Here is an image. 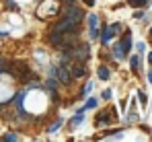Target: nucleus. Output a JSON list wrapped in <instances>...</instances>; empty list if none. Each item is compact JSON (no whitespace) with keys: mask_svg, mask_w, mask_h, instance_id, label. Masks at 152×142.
I'll use <instances>...</instances> for the list:
<instances>
[{"mask_svg":"<svg viewBox=\"0 0 152 142\" xmlns=\"http://www.w3.org/2000/svg\"><path fill=\"white\" fill-rule=\"evenodd\" d=\"M62 19H68L70 23L80 25V23H82V19H84V10H82L80 6H76V4H72V6H64V15H62Z\"/></svg>","mask_w":152,"mask_h":142,"instance_id":"obj_1","label":"nucleus"},{"mask_svg":"<svg viewBox=\"0 0 152 142\" xmlns=\"http://www.w3.org/2000/svg\"><path fill=\"white\" fill-rule=\"evenodd\" d=\"M72 58L78 62H86L91 58V46L88 43H76L72 47Z\"/></svg>","mask_w":152,"mask_h":142,"instance_id":"obj_2","label":"nucleus"},{"mask_svg":"<svg viewBox=\"0 0 152 142\" xmlns=\"http://www.w3.org/2000/svg\"><path fill=\"white\" fill-rule=\"evenodd\" d=\"M119 31H121V25H119V23L107 25V27H105V31H103V35H101V43H103V46H107V43H109V41L119 33Z\"/></svg>","mask_w":152,"mask_h":142,"instance_id":"obj_3","label":"nucleus"},{"mask_svg":"<svg viewBox=\"0 0 152 142\" xmlns=\"http://www.w3.org/2000/svg\"><path fill=\"white\" fill-rule=\"evenodd\" d=\"M56 76H58V80H60L62 85H70V82H72V74H70V70H68L66 64L56 66Z\"/></svg>","mask_w":152,"mask_h":142,"instance_id":"obj_4","label":"nucleus"},{"mask_svg":"<svg viewBox=\"0 0 152 142\" xmlns=\"http://www.w3.org/2000/svg\"><path fill=\"white\" fill-rule=\"evenodd\" d=\"M86 62H78V60H74V64L72 66H68V70H70V74H72V78H82L84 74H86V66H84Z\"/></svg>","mask_w":152,"mask_h":142,"instance_id":"obj_5","label":"nucleus"},{"mask_svg":"<svg viewBox=\"0 0 152 142\" xmlns=\"http://www.w3.org/2000/svg\"><path fill=\"white\" fill-rule=\"evenodd\" d=\"M86 23H88V29H91V37L97 39L99 37V17L97 15H88L86 17Z\"/></svg>","mask_w":152,"mask_h":142,"instance_id":"obj_6","label":"nucleus"},{"mask_svg":"<svg viewBox=\"0 0 152 142\" xmlns=\"http://www.w3.org/2000/svg\"><path fill=\"white\" fill-rule=\"evenodd\" d=\"M111 113H113V109H107V111H103V113H99V116H97V126H101V128H105V126H109V124L113 121V118H111Z\"/></svg>","mask_w":152,"mask_h":142,"instance_id":"obj_7","label":"nucleus"},{"mask_svg":"<svg viewBox=\"0 0 152 142\" xmlns=\"http://www.w3.org/2000/svg\"><path fill=\"white\" fill-rule=\"evenodd\" d=\"M111 52H113L111 56H113L115 60H124V58H126V52H124V47H121V43H119V41L113 46V49H111Z\"/></svg>","mask_w":152,"mask_h":142,"instance_id":"obj_8","label":"nucleus"},{"mask_svg":"<svg viewBox=\"0 0 152 142\" xmlns=\"http://www.w3.org/2000/svg\"><path fill=\"white\" fill-rule=\"evenodd\" d=\"M119 43H121V47H124V52H126V54L132 49V35H129V31H126V35L121 37V41H119Z\"/></svg>","mask_w":152,"mask_h":142,"instance_id":"obj_9","label":"nucleus"},{"mask_svg":"<svg viewBox=\"0 0 152 142\" xmlns=\"http://www.w3.org/2000/svg\"><path fill=\"white\" fill-rule=\"evenodd\" d=\"M97 76H99L101 80H109V78H111V72H109V68L103 64V66H99V70H97Z\"/></svg>","mask_w":152,"mask_h":142,"instance_id":"obj_10","label":"nucleus"},{"mask_svg":"<svg viewBox=\"0 0 152 142\" xmlns=\"http://www.w3.org/2000/svg\"><path fill=\"white\" fill-rule=\"evenodd\" d=\"M127 4L134 8H144V6H148V0H127Z\"/></svg>","mask_w":152,"mask_h":142,"instance_id":"obj_11","label":"nucleus"},{"mask_svg":"<svg viewBox=\"0 0 152 142\" xmlns=\"http://www.w3.org/2000/svg\"><path fill=\"white\" fill-rule=\"evenodd\" d=\"M129 66H132L134 72L140 70V60H138V56H132V58H129Z\"/></svg>","mask_w":152,"mask_h":142,"instance_id":"obj_12","label":"nucleus"},{"mask_svg":"<svg viewBox=\"0 0 152 142\" xmlns=\"http://www.w3.org/2000/svg\"><path fill=\"white\" fill-rule=\"evenodd\" d=\"M19 140V134H15V132H10V134H4L2 136V142H15Z\"/></svg>","mask_w":152,"mask_h":142,"instance_id":"obj_13","label":"nucleus"},{"mask_svg":"<svg viewBox=\"0 0 152 142\" xmlns=\"http://www.w3.org/2000/svg\"><path fill=\"white\" fill-rule=\"evenodd\" d=\"M82 119H84V118H82V113H76L74 118L70 119V128H76V126H78V124H80Z\"/></svg>","mask_w":152,"mask_h":142,"instance_id":"obj_14","label":"nucleus"},{"mask_svg":"<svg viewBox=\"0 0 152 142\" xmlns=\"http://www.w3.org/2000/svg\"><path fill=\"white\" fill-rule=\"evenodd\" d=\"M60 126H62V118H58V119H56V121L51 124L50 128H48V132H50V134H53V132H56V130H58Z\"/></svg>","mask_w":152,"mask_h":142,"instance_id":"obj_15","label":"nucleus"},{"mask_svg":"<svg viewBox=\"0 0 152 142\" xmlns=\"http://www.w3.org/2000/svg\"><path fill=\"white\" fill-rule=\"evenodd\" d=\"M48 91H50V97H51V101H53V103L58 105V103H60V95H58V91H56V89H48Z\"/></svg>","mask_w":152,"mask_h":142,"instance_id":"obj_16","label":"nucleus"},{"mask_svg":"<svg viewBox=\"0 0 152 142\" xmlns=\"http://www.w3.org/2000/svg\"><path fill=\"white\" fill-rule=\"evenodd\" d=\"M97 105H99V101H97V99H88V101H86V105H84V107H86V109H95V107H97Z\"/></svg>","mask_w":152,"mask_h":142,"instance_id":"obj_17","label":"nucleus"},{"mask_svg":"<svg viewBox=\"0 0 152 142\" xmlns=\"http://www.w3.org/2000/svg\"><path fill=\"white\" fill-rule=\"evenodd\" d=\"M127 121H138V113H136L134 109L129 111V116H127Z\"/></svg>","mask_w":152,"mask_h":142,"instance_id":"obj_18","label":"nucleus"},{"mask_svg":"<svg viewBox=\"0 0 152 142\" xmlns=\"http://www.w3.org/2000/svg\"><path fill=\"white\" fill-rule=\"evenodd\" d=\"M6 6H8L10 10H19V6H17V4H15L12 0H6Z\"/></svg>","mask_w":152,"mask_h":142,"instance_id":"obj_19","label":"nucleus"},{"mask_svg":"<svg viewBox=\"0 0 152 142\" xmlns=\"http://www.w3.org/2000/svg\"><path fill=\"white\" fill-rule=\"evenodd\" d=\"M138 97H140V103H142V105H146V95L140 91V93H138Z\"/></svg>","mask_w":152,"mask_h":142,"instance_id":"obj_20","label":"nucleus"},{"mask_svg":"<svg viewBox=\"0 0 152 142\" xmlns=\"http://www.w3.org/2000/svg\"><path fill=\"white\" fill-rule=\"evenodd\" d=\"M91 91H93V85H91V82H88V85H86V89H84V91H82V95H88V93H91Z\"/></svg>","mask_w":152,"mask_h":142,"instance_id":"obj_21","label":"nucleus"},{"mask_svg":"<svg viewBox=\"0 0 152 142\" xmlns=\"http://www.w3.org/2000/svg\"><path fill=\"white\" fill-rule=\"evenodd\" d=\"M111 95H113V93H111V91H109V89H107V91H105V93H103V99H111Z\"/></svg>","mask_w":152,"mask_h":142,"instance_id":"obj_22","label":"nucleus"},{"mask_svg":"<svg viewBox=\"0 0 152 142\" xmlns=\"http://www.w3.org/2000/svg\"><path fill=\"white\" fill-rule=\"evenodd\" d=\"M134 17H136V19H144V13H142V10H138V13H136Z\"/></svg>","mask_w":152,"mask_h":142,"instance_id":"obj_23","label":"nucleus"},{"mask_svg":"<svg viewBox=\"0 0 152 142\" xmlns=\"http://www.w3.org/2000/svg\"><path fill=\"white\" fill-rule=\"evenodd\" d=\"M82 2H84L86 6H95V0H82Z\"/></svg>","mask_w":152,"mask_h":142,"instance_id":"obj_24","label":"nucleus"},{"mask_svg":"<svg viewBox=\"0 0 152 142\" xmlns=\"http://www.w3.org/2000/svg\"><path fill=\"white\" fill-rule=\"evenodd\" d=\"M72 4H76V0H66L64 2V6H72Z\"/></svg>","mask_w":152,"mask_h":142,"instance_id":"obj_25","label":"nucleus"},{"mask_svg":"<svg viewBox=\"0 0 152 142\" xmlns=\"http://www.w3.org/2000/svg\"><path fill=\"white\" fill-rule=\"evenodd\" d=\"M148 64H152V52L148 54Z\"/></svg>","mask_w":152,"mask_h":142,"instance_id":"obj_26","label":"nucleus"},{"mask_svg":"<svg viewBox=\"0 0 152 142\" xmlns=\"http://www.w3.org/2000/svg\"><path fill=\"white\" fill-rule=\"evenodd\" d=\"M148 82H152V70L148 72Z\"/></svg>","mask_w":152,"mask_h":142,"instance_id":"obj_27","label":"nucleus"},{"mask_svg":"<svg viewBox=\"0 0 152 142\" xmlns=\"http://www.w3.org/2000/svg\"><path fill=\"white\" fill-rule=\"evenodd\" d=\"M150 35H152V27H150Z\"/></svg>","mask_w":152,"mask_h":142,"instance_id":"obj_28","label":"nucleus"}]
</instances>
